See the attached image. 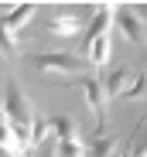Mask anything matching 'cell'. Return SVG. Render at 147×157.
<instances>
[{
  "mask_svg": "<svg viewBox=\"0 0 147 157\" xmlns=\"http://www.w3.org/2000/svg\"><path fill=\"white\" fill-rule=\"evenodd\" d=\"M38 72H58V75H79L86 68L82 55H68V51H38L28 58Z\"/></svg>",
  "mask_w": 147,
  "mask_h": 157,
  "instance_id": "1",
  "label": "cell"
},
{
  "mask_svg": "<svg viewBox=\"0 0 147 157\" xmlns=\"http://www.w3.org/2000/svg\"><path fill=\"white\" fill-rule=\"evenodd\" d=\"M4 120L7 123H14V126H28V130H34V113H31V102H24V96H21V89L14 86V82H7V99H4Z\"/></svg>",
  "mask_w": 147,
  "mask_h": 157,
  "instance_id": "2",
  "label": "cell"
},
{
  "mask_svg": "<svg viewBox=\"0 0 147 157\" xmlns=\"http://www.w3.org/2000/svg\"><path fill=\"white\" fill-rule=\"evenodd\" d=\"M34 4H17L14 7V14H4V21H0V31H4V51L7 55H17V44H14V34H17V28H24L31 17H34Z\"/></svg>",
  "mask_w": 147,
  "mask_h": 157,
  "instance_id": "3",
  "label": "cell"
},
{
  "mask_svg": "<svg viewBox=\"0 0 147 157\" xmlns=\"http://www.w3.org/2000/svg\"><path fill=\"white\" fill-rule=\"evenodd\" d=\"M52 130H55V137H58L62 157H86V144H79L72 116H52Z\"/></svg>",
  "mask_w": 147,
  "mask_h": 157,
  "instance_id": "4",
  "label": "cell"
},
{
  "mask_svg": "<svg viewBox=\"0 0 147 157\" xmlns=\"http://www.w3.org/2000/svg\"><path fill=\"white\" fill-rule=\"evenodd\" d=\"M79 86H82V92H86V102H89V109L96 113V137H103V130H106V92H103V82H96L92 75H86V78H79Z\"/></svg>",
  "mask_w": 147,
  "mask_h": 157,
  "instance_id": "5",
  "label": "cell"
},
{
  "mask_svg": "<svg viewBox=\"0 0 147 157\" xmlns=\"http://www.w3.org/2000/svg\"><path fill=\"white\" fill-rule=\"evenodd\" d=\"M113 10H120V7H96V14H92V21H89V28H86V34H82V58H89V51H92V41L96 38H103V34H110V24H113Z\"/></svg>",
  "mask_w": 147,
  "mask_h": 157,
  "instance_id": "6",
  "label": "cell"
},
{
  "mask_svg": "<svg viewBox=\"0 0 147 157\" xmlns=\"http://www.w3.org/2000/svg\"><path fill=\"white\" fill-rule=\"evenodd\" d=\"M52 34L55 38H75V34H86L82 28H89L86 24V17H79V14H72V10H58L55 17H52Z\"/></svg>",
  "mask_w": 147,
  "mask_h": 157,
  "instance_id": "7",
  "label": "cell"
},
{
  "mask_svg": "<svg viewBox=\"0 0 147 157\" xmlns=\"http://www.w3.org/2000/svg\"><path fill=\"white\" fill-rule=\"evenodd\" d=\"M116 24H120V31H123L127 41L147 44V24L137 17V10H120V14H116Z\"/></svg>",
  "mask_w": 147,
  "mask_h": 157,
  "instance_id": "8",
  "label": "cell"
},
{
  "mask_svg": "<svg viewBox=\"0 0 147 157\" xmlns=\"http://www.w3.org/2000/svg\"><path fill=\"white\" fill-rule=\"evenodd\" d=\"M130 78H133V75H130L127 68H113V72L103 78V92H106L110 99H113V96H123V89L130 86Z\"/></svg>",
  "mask_w": 147,
  "mask_h": 157,
  "instance_id": "9",
  "label": "cell"
},
{
  "mask_svg": "<svg viewBox=\"0 0 147 157\" xmlns=\"http://www.w3.org/2000/svg\"><path fill=\"white\" fill-rule=\"evenodd\" d=\"M116 154V140L113 137H92L86 140V157H113Z\"/></svg>",
  "mask_w": 147,
  "mask_h": 157,
  "instance_id": "10",
  "label": "cell"
},
{
  "mask_svg": "<svg viewBox=\"0 0 147 157\" xmlns=\"http://www.w3.org/2000/svg\"><path fill=\"white\" fill-rule=\"evenodd\" d=\"M110 51H113L110 34L96 38V41H92V51H89V62H92V65H106V62H110Z\"/></svg>",
  "mask_w": 147,
  "mask_h": 157,
  "instance_id": "11",
  "label": "cell"
},
{
  "mask_svg": "<svg viewBox=\"0 0 147 157\" xmlns=\"http://www.w3.org/2000/svg\"><path fill=\"white\" fill-rule=\"evenodd\" d=\"M144 96H147V68H140L130 78V86L123 89V99H144Z\"/></svg>",
  "mask_w": 147,
  "mask_h": 157,
  "instance_id": "12",
  "label": "cell"
},
{
  "mask_svg": "<svg viewBox=\"0 0 147 157\" xmlns=\"http://www.w3.org/2000/svg\"><path fill=\"white\" fill-rule=\"evenodd\" d=\"M48 133H55V130H52V120H38L34 130H31V150H41L44 140H48Z\"/></svg>",
  "mask_w": 147,
  "mask_h": 157,
  "instance_id": "13",
  "label": "cell"
},
{
  "mask_svg": "<svg viewBox=\"0 0 147 157\" xmlns=\"http://www.w3.org/2000/svg\"><path fill=\"white\" fill-rule=\"evenodd\" d=\"M133 157H147V140H144V147H140V150H137Z\"/></svg>",
  "mask_w": 147,
  "mask_h": 157,
  "instance_id": "14",
  "label": "cell"
}]
</instances>
